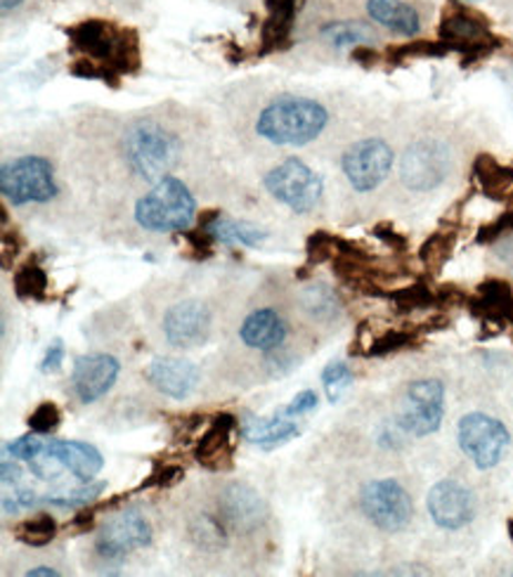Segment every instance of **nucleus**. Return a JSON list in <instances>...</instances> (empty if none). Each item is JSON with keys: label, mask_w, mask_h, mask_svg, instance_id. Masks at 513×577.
I'll return each mask as SVG.
<instances>
[{"label": "nucleus", "mask_w": 513, "mask_h": 577, "mask_svg": "<svg viewBox=\"0 0 513 577\" xmlns=\"http://www.w3.org/2000/svg\"><path fill=\"white\" fill-rule=\"evenodd\" d=\"M388 299L393 301V306L400 312H412V310L438 306V293L433 289H429V285H423V282L396 289L393 293H388Z\"/></svg>", "instance_id": "obj_29"}, {"label": "nucleus", "mask_w": 513, "mask_h": 577, "mask_svg": "<svg viewBox=\"0 0 513 577\" xmlns=\"http://www.w3.org/2000/svg\"><path fill=\"white\" fill-rule=\"evenodd\" d=\"M506 530H509V539H511V545H513V518L506 521Z\"/></svg>", "instance_id": "obj_52"}, {"label": "nucleus", "mask_w": 513, "mask_h": 577, "mask_svg": "<svg viewBox=\"0 0 513 577\" xmlns=\"http://www.w3.org/2000/svg\"><path fill=\"white\" fill-rule=\"evenodd\" d=\"M0 189L12 206L45 204L58 197L52 166L43 156H20L0 168Z\"/></svg>", "instance_id": "obj_5"}, {"label": "nucleus", "mask_w": 513, "mask_h": 577, "mask_svg": "<svg viewBox=\"0 0 513 577\" xmlns=\"http://www.w3.org/2000/svg\"><path fill=\"white\" fill-rule=\"evenodd\" d=\"M239 337L254 351H275L287 339V322L275 310L263 308L244 320Z\"/></svg>", "instance_id": "obj_19"}, {"label": "nucleus", "mask_w": 513, "mask_h": 577, "mask_svg": "<svg viewBox=\"0 0 513 577\" xmlns=\"http://www.w3.org/2000/svg\"><path fill=\"white\" fill-rule=\"evenodd\" d=\"M14 499L20 502L22 509H33V506H37V504L41 502L39 495L33 493V490H17V493H14Z\"/></svg>", "instance_id": "obj_48"}, {"label": "nucleus", "mask_w": 513, "mask_h": 577, "mask_svg": "<svg viewBox=\"0 0 513 577\" xmlns=\"http://www.w3.org/2000/svg\"><path fill=\"white\" fill-rule=\"evenodd\" d=\"M452 244H454V237H452V235L438 233V235H433L431 239H427V244H423V247H421L419 256H421V260H423V264H427L429 268L438 270V268L450 258Z\"/></svg>", "instance_id": "obj_36"}, {"label": "nucleus", "mask_w": 513, "mask_h": 577, "mask_svg": "<svg viewBox=\"0 0 513 577\" xmlns=\"http://www.w3.org/2000/svg\"><path fill=\"white\" fill-rule=\"evenodd\" d=\"M456 439L462 452L481 471L497 466L509 447L506 426L500 422V419L481 412L466 414L462 422H459Z\"/></svg>", "instance_id": "obj_6"}, {"label": "nucleus", "mask_w": 513, "mask_h": 577, "mask_svg": "<svg viewBox=\"0 0 513 577\" xmlns=\"http://www.w3.org/2000/svg\"><path fill=\"white\" fill-rule=\"evenodd\" d=\"M185 476L183 466H156L150 478L140 485V490H152V487H171Z\"/></svg>", "instance_id": "obj_41"}, {"label": "nucleus", "mask_w": 513, "mask_h": 577, "mask_svg": "<svg viewBox=\"0 0 513 577\" xmlns=\"http://www.w3.org/2000/svg\"><path fill=\"white\" fill-rule=\"evenodd\" d=\"M450 48L442 43V41H412V43H404V45H396L388 50V58L393 62L400 60H410V58H442Z\"/></svg>", "instance_id": "obj_35"}, {"label": "nucleus", "mask_w": 513, "mask_h": 577, "mask_svg": "<svg viewBox=\"0 0 513 577\" xmlns=\"http://www.w3.org/2000/svg\"><path fill=\"white\" fill-rule=\"evenodd\" d=\"M48 285L50 282H48L45 270L39 264H33V260L24 264L12 277L17 299H22V301H45Z\"/></svg>", "instance_id": "obj_27"}, {"label": "nucleus", "mask_w": 513, "mask_h": 577, "mask_svg": "<svg viewBox=\"0 0 513 577\" xmlns=\"http://www.w3.org/2000/svg\"><path fill=\"white\" fill-rule=\"evenodd\" d=\"M375 235H377L381 241L391 244V247L398 249V251H404V247H407L404 237L398 235V233H396V227H391V225H379V227H375Z\"/></svg>", "instance_id": "obj_45"}, {"label": "nucleus", "mask_w": 513, "mask_h": 577, "mask_svg": "<svg viewBox=\"0 0 513 577\" xmlns=\"http://www.w3.org/2000/svg\"><path fill=\"white\" fill-rule=\"evenodd\" d=\"M429 514L442 530H459L475 516V497L456 481H440L429 493Z\"/></svg>", "instance_id": "obj_14"}, {"label": "nucleus", "mask_w": 513, "mask_h": 577, "mask_svg": "<svg viewBox=\"0 0 513 577\" xmlns=\"http://www.w3.org/2000/svg\"><path fill=\"white\" fill-rule=\"evenodd\" d=\"M14 537H17V542H22V545H27L31 549L45 547L58 537V521L50 514H37L17 526Z\"/></svg>", "instance_id": "obj_28"}, {"label": "nucleus", "mask_w": 513, "mask_h": 577, "mask_svg": "<svg viewBox=\"0 0 513 577\" xmlns=\"http://www.w3.org/2000/svg\"><path fill=\"white\" fill-rule=\"evenodd\" d=\"M48 450L83 483H91L104 466L98 447L81 441H48Z\"/></svg>", "instance_id": "obj_20"}, {"label": "nucleus", "mask_w": 513, "mask_h": 577, "mask_svg": "<svg viewBox=\"0 0 513 577\" xmlns=\"http://www.w3.org/2000/svg\"><path fill=\"white\" fill-rule=\"evenodd\" d=\"M473 176L475 183L481 185L483 195H488L490 199H504L513 187V168L494 162L490 154L478 156L473 164Z\"/></svg>", "instance_id": "obj_24"}, {"label": "nucleus", "mask_w": 513, "mask_h": 577, "mask_svg": "<svg viewBox=\"0 0 513 577\" xmlns=\"http://www.w3.org/2000/svg\"><path fill=\"white\" fill-rule=\"evenodd\" d=\"M150 542H152L150 521L135 509H123L100 528L95 552L102 561L121 564L133 549L147 547Z\"/></svg>", "instance_id": "obj_11"}, {"label": "nucleus", "mask_w": 513, "mask_h": 577, "mask_svg": "<svg viewBox=\"0 0 513 577\" xmlns=\"http://www.w3.org/2000/svg\"><path fill=\"white\" fill-rule=\"evenodd\" d=\"M192 535H194V539H197V545H202L206 549H218L227 542V533L220 526V518L208 516V514L194 523Z\"/></svg>", "instance_id": "obj_34"}, {"label": "nucleus", "mask_w": 513, "mask_h": 577, "mask_svg": "<svg viewBox=\"0 0 513 577\" xmlns=\"http://www.w3.org/2000/svg\"><path fill=\"white\" fill-rule=\"evenodd\" d=\"M440 41L450 50L462 52L464 58L481 60L500 45L497 37H492L483 14L471 12L462 6H452L440 22Z\"/></svg>", "instance_id": "obj_10"}, {"label": "nucleus", "mask_w": 513, "mask_h": 577, "mask_svg": "<svg viewBox=\"0 0 513 577\" xmlns=\"http://www.w3.org/2000/svg\"><path fill=\"white\" fill-rule=\"evenodd\" d=\"M202 230L214 235L220 244H242V247H258L260 241L268 239V233L254 223L244 220H229L220 212H208L199 218Z\"/></svg>", "instance_id": "obj_21"}, {"label": "nucleus", "mask_w": 513, "mask_h": 577, "mask_svg": "<svg viewBox=\"0 0 513 577\" xmlns=\"http://www.w3.org/2000/svg\"><path fill=\"white\" fill-rule=\"evenodd\" d=\"M104 490H107V483H88L85 487H79V490H69V493H62V495H48L45 502L52 504V506H60V509H83V506L93 504Z\"/></svg>", "instance_id": "obj_30"}, {"label": "nucleus", "mask_w": 513, "mask_h": 577, "mask_svg": "<svg viewBox=\"0 0 513 577\" xmlns=\"http://www.w3.org/2000/svg\"><path fill=\"white\" fill-rule=\"evenodd\" d=\"M352 60L360 62V64H365V66L377 64L379 52H377V50H371V48H367V45H358V48H352Z\"/></svg>", "instance_id": "obj_46"}, {"label": "nucleus", "mask_w": 513, "mask_h": 577, "mask_svg": "<svg viewBox=\"0 0 513 577\" xmlns=\"http://www.w3.org/2000/svg\"><path fill=\"white\" fill-rule=\"evenodd\" d=\"M223 506H225V512H223L225 518L233 523V526H239V528L256 526L260 514H263L260 499L256 497L254 490L244 487V485L227 487Z\"/></svg>", "instance_id": "obj_25"}, {"label": "nucleus", "mask_w": 513, "mask_h": 577, "mask_svg": "<svg viewBox=\"0 0 513 577\" xmlns=\"http://www.w3.org/2000/svg\"><path fill=\"white\" fill-rule=\"evenodd\" d=\"M294 14H296V8H285V10H273L270 12V17L263 24V33H260V41H263L260 52H263V55H268V52H275V50H281L289 43L291 27H294Z\"/></svg>", "instance_id": "obj_26"}, {"label": "nucleus", "mask_w": 513, "mask_h": 577, "mask_svg": "<svg viewBox=\"0 0 513 577\" xmlns=\"http://www.w3.org/2000/svg\"><path fill=\"white\" fill-rule=\"evenodd\" d=\"M341 166L352 189L371 192L388 178V173H391L393 150L379 137L360 140V143L348 147V152L341 159Z\"/></svg>", "instance_id": "obj_12"}, {"label": "nucleus", "mask_w": 513, "mask_h": 577, "mask_svg": "<svg viewBox=\"0 0 513 577\" xmlns=\"http://www.w3.org/2000/svg\"><path fill=\"white\" fill-rule=\"evenodd\" d=\"M445 414V389L438 379H419L407 387L404 408L398 416V426L417 439L431 435L440 429Z\"/></svg>", "instance_id": "obj_9"}, {"label": "nucleus", "mask_w": 513, "mask_h": 577, "mask_svg": "<svg viewBox=\"0 0 513 577\" xmlns=\"http://www.w3.org/2000/svg\"><path fill=\"white\" fill-rule=\"evenodd\" d=\"M360 506L365 516L375 523V526L383 533H400L410 526L414 506L407 490L393 481V478H381L371 481L362 487Z\"/></svg>", "instance_id": "obj_8"}, {"label": "nucleus", "mask_w": 513, "mask_h": 577, "mask_svg": "<svg viewBox=\"0 0 513 577\" xmlns=\"http://www.w3.org/2000/svg\"><path fill=\"white\" fill-rule=\"evenodd\" d=\"M448 173L450 152L438 140H421V143L407 147V152L402 154L400 178L410 189H433L448 178Z\"/></svg>", "instance_id": "obj_13"}, {"label": "nucleus", "mask_w": 513, "mask_h": 577, "mask_svg": "<svg viewBox=\"0 0 513 577\" xmlns=\"http://www.w3.org/2000/svg\"><path fill=\"white\" fill-rule=\"evenodd\" d=\"M62 360H64V343L58 339L55 343H52V346L48 348V353H45V358H43V362H41V372H45V374L60 372Z\"/></svg>", "instance_id": "obj_44"}, {"label": "nucleus", "mask_w": 513, "mask_h": 577, "mask_svg": "<svg viewBox=\"0 0 513 577\" xmlns=\"http://www.w3.org/2000/svg\"><path fill=\"white\" fill-rule=\"evenodd\" d=\"M322 37L336 48H358V45H367L369 31L362 24L336 22L322 29Z\"/></svg>", "instance_id": "obj_31"}, {"label": "nucleus", "mask_w": 513, "mask_h": 577, "mask_svg": "<svg viewBox=\"0 0 513 577\" xmlns=\"http://www.w3.org/2000/svg\"><path fill=\"white\" fill-rule=\"evenodd\" d=\"M511 230H513V208H511V212H506L504 216H500L494 223L483 225L481 233H478V237H475V241L478 244H490V241L500 239L504 233H511Z\"/></svg>", "instance_id": "obj_42"}, {"label": "nucleus", "mask_w": 513, "mask_h": 577, "mask_svg": "<svg viewBox=\"0 0 513 577\" xmlns=\"http://www.w3.org/2000/svg\"><path fill=\"white\" fill-rule=\"evenodd\" d=\"M298 435H300V429L285 412L275 414L273 419H252V422H246V426H244V439L263 450H275L279 445L298 439Z\"/></svg>", "instance_id": "obj_23"}, {"label": "nucleus", "mask_w": 513, "mask_h": 577, "mask_svg": "<svg viewBox=\"0 0 513 577\" xmlns=\"http://www.w3.org/2000/svg\"><path fill=\"white\" fill-rule=\"evenodd\" d=\"M17 6H22V0H0V8H3L6 14H8L10 10H14Z\"/></svg>", "instance_id": "obj_51"}, {"label": "nucleus", "mask_w": 513, "mask_h": 577, "mask_svg": "<svg viewBox=\"0 0 513 577\" xmlns=\"http://www.w3.org/2000/svg\"><path fill=\"white\" fill-rule=\"evenodd\" d=\"M322 387L327 391L329 402H339L343 398V393L352 387L350 367L346 362H341V360L329 362L325 367V372H322Z\"/></svg>", "instance_id": "obj_32"}, {"label": "nucleus", "mask_w": 513, "mask_h": 577, "mask_svg": "<svg viewBox=\"0 0 513 577\" xmlns=\"http://www.w3.org/2000/svg\"><path fill=\"white\" fill-rule=\"evenodd\" d=\"M270 195L296 214H308L322 197V178L300 159H287L265 176Z\"/></svg>", "instance_id": "obj_7"}, {"label": "nucleus", "mask_w": 513, "mask_h": 577, "mask_svg": "<svg viewBox=\"0 0 513 577\" xmlns=\"http://www.w3.org/2000/svg\"><path fill=\"white\" fill-rule=\"evenodd\" d=\"M412 341H414V337L410 334V331H388V334L371 341V346L367 348V356L369 358L391 356V353L402 351V348H407Z\"/></svg>", "instance_id": "obj_38"}, {"label": "nucleus", "mask_w": 513, "mask_h": 577, "mask_svg": "<svg viewBox=\"0 0 513 577\" xmlns=\"http://www.w3.org/2000/svg\"><path fill=\"white\" fill-rule=\"evenodd\" d=\"M48 447V443L43 441V435L31 431L29 435H22V439H17L14 443H10L6 447L8 454H12V460H27L31 462L33 457H39V454Z\"/></svg>", "instance_id": "obj_40"}, {"label": "nucleus", "mask_w": 513, "mask_h": 577, "mask_svg": "<svg viewBox=\"0 0 513 577\" xmlns=\"http://www.w3.org/2000/svg\"><path fill=\"white\" fill-rule=\"evenodd\" d=\"M317 402H320V398H317L315 391H300L281 412H285V414L291 416V419H294V416H304V414L317 410Z\"/></svg>", "instance_id": "obj_43"}, {"label": "nucleus", "mask_w": 513, "mask_h": 577, "mask_svg": "<svg viewBox=\"0 0 513 577\" xmlns=\"http://www.w3.org/2000/svg\"><path fill=\"white\" fill-rule=\"evenodd\" d=\"M178 140L168 133L164 126L154 124V121H137L123 135V156L135 176L147 183L164 181L166 173L173 168L178 159Z\"/></svg>", "instance_id": "obj_3"}, {"label": "nucleus", "mask_w": 513, "mask_h": 577, "mask_svg": "<svg viewBox=\"0 0 513 577\" xmlns=\"http://www.w3.org/2000/svg\"><path fill=\"white\" fill-rule=\"evenodd\" d=\"M197 216L192 192L178 178H164L135 206V220L152 233H185Z\"/></svg>", "instance_id": "obj_4"}, {"label": "nucleus", "mask_w": 513, "mask_h": 577, "mask_svg": "<svg viewBox=\"0 0 513 577\" xmlns=\"http://www.w3.org/2000/svg\"><path fill=\"white\" fill-rule=\"evenodd\" d=\"M69 72L79 79H100L104 83H110L112 89H116V85L121 83V72H116V69L110 64L91 60V58H79L72 66H69Z\"/></svg>", "instance_id": "obj_33"}, {"label": "nucleus", "mask_w": 513, "mask_h": 577, "mask_svg": "<svg viewBox=\"0 0 513 577\" xmlns=\"http://www.w3.org/2000/svg\"><path fill=\"white\" fill-rule=\"evenodd\" d=\"M367 12L377 24L400 33V37H417L421 31L419 12L402 0H367Z\"/></svg>", "instance_id": "obj_22"}, {"label": "nucleus", "mask_w": 513, "mask_h": 577, "mask_svg": "<svg viewBox=\"0 0 513 577\" xmlns=\"http://www.w3.org/2000/svg\"><path fill=\"white\" fill-rule=\"evenodd\" d=\"M239 433V422L235 414H216L202 433V439L194 447V460L208 471H225L233 466L235 435Z\"/></svg>", "instance_id": "obj_16"}, {"label": "nucleus", "mask_w": 513, "mask_h": 577, "mask_svg": "<svg viewBox=\"0 0 513 577\" xmlns=\"http://www.w3.org/2000/svg\"><path fill=\"white\" fill-rule=\"evenodd\" d=\"M164 334L175 348H197L211 334V310L199 301L175 303L164 315Z\"/></svg>", "instance_id": "obj_15"}, {"label": "nucleus", "mask_w": 513, "mask_h": 577, "mask_svg": "<svg viewBox=\"0 0 513 577\" xmlns=\"http://www.w3.org/2000/svg\"><path fill=\"white\" fill-rule=\"evenodd\" d=\"M327 121L329 114L320 102L300 95H281L260 112L256 131L273 145L300 147L312 143L325 131Z\"/></svg>", "instance_id": "obj_1"}, {"label": "nucleus", "mask_w": 513, "mask_h": 577, "mask_svg": "<svg viewBox=\"0 0 513 577\" xmlns=\"http://www.w3.org/2000/svg\"><path fill=\"white\" fill-rule=\"evenodd\" d=\"M119 372H121L119 360L112 356H104V353L83 356L74 362V372H72L74 393L79 395L83 405H91V402L100 400L102 395H107L112 391Z\"/></svg>", "instance_id": "obj_17"}, {"label": "nucleus", "mask_w": 513, "mask_h": 577, "mask_svg": "<svg viewBox=\"0 0 513 577\" xmlns=\"http://www.w3.org/2000/svg\"><path fill=\"white\" fill-rule=\"evenodd\" d=\"M304 306L312 318L325 320V318H331V315L336 312V296L327 287L315 285L304 293Z\"/></svg>", "instance_id": "obj_37"}, {"label": "nucleus", "mask_w": 513, "mask_h": 577, "mask_svg": "<svg viewBox=\"0 0 513 577\" xmlns=\"http://www.w3.org/2000/svg\"><path fill=\"white\" fill-rule=\"evenodd\" d=\"M66 37L83 58L110 64L121 74H133L140 69L137 33L131 29H119L104 20H83L69 27Z\"/></svg>", "instance_id": "obj_2"}, {"label": "nucleus", "mask_w": 513, "mask_h": 577, "mask_svg": "<svg viewBox=\"0 0 513 577\" xmlns=\"http://www.w3.org/2000/svg\"><path fill=\"white\" fill-rule=\"evenodd\" d=\"M0 471H3V485H17L20 483V478H22V468H20V464L17 462H10V460H6L3 462V466H0Z\"/></svg>", "instance_id": "obj_47"}, {"label": "nucleus", "mask_w": 513, "mask_h": 577, "mask_svg": "<svg viewBox=\"0 0 513 577\" xmlns=\"http://www.w3.org/2000/svg\"><path fill=\"white\" fill-rule=\"evenodd\" d=\"M29 577H58L60 573L55 568H48V566H39V568H31L27 570Z\"/></svg>", "instance_id": "obj_50"}, {"label": "nucleus", "mask_w": 513, "mask_h": 577, "mask_svg": "<svg viewBox=\"0 0 513 577\" xmlns=\"http://www.w3.org/2000/svg\"><path fill=\"white\" fill-rule=\"evenodd\" d=\"M147 381L152 387L173 400H183L199 387V367L183 358H154L147 364Z\"/></svg>", "instance_id": "obj_18"}, {"label": "nucleus", "mask_w": 513, "mask_h": 577, "mask_svg": "<svg viewBox=\"0 0 513 577\" xmlns=\"http://www.w3.org/2000/svg\"><path fill=\"white\" fill-rule=\"evenodd\" d=\"M62 422V412L55 402H41V405L29 414V429L41 435H50Z\"/></svg>", "instance_id": "obj_39"}, {"label": "nucleus", "mask_w": 513, "mask_h": 577, "mask_svg": "<svg viewBox=\"0 0 513 577\" xmlns=\"http://www.w3.org/2000/svg\"><path fill=\"white\" fill-rule=\"evenodd\" d=\"M298 0H265V6H268V10H285V8H296Z\"/></svg>", "instance_id": "obj_49"}]
</instances>
